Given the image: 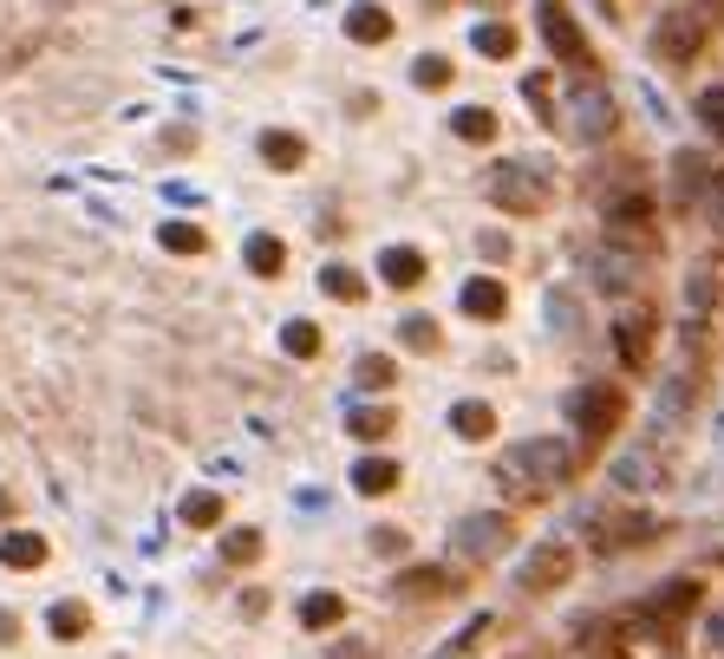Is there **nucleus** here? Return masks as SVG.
<instances>
[{
  "label": "nucleus",
  "instance_id": "nucleus-33",
  "mask_svg": "<svg viewBox=\"0 0 724 659\" xmlns=\"http://www.w3.org/2000/svg\"><path fill=\"white\" fill-rule=\"evenodd\" d=\"M477 53H483V60H509V53H515V26H509V20H483V26H477Z\"/></svg>",
  "mask_w": 724,
  "mask_h": 659
},
{
  "label": "nucleus",
  "instance_id": "nucleus-16",
  "mask_svg": "<svg viewBox=\"0 0 724 659\" xmlns=\"http://www.w3.org/2000/svg\"><path fill=\"white\" fill-rule=\"evenodd\" d=\"M457 307H464L470 320H503V313H509V288L497 281V275H477V281L464 288V300H457Z\"/></svg>",
  "mask_w": 724,
  "mask_h": 659
},
{
  "label": "nucleus",
  "instance_id": "nucleus-14",
  "mask_svg": "<svg viewBox=\"0 0 724 659\" xmlns=\"http://www.w3.org/2000/svg\"><path fill=\"white\" fill-rule=\"evenodd\" d=\"M425 275H432V268H425V255H418V248H398V242H392V248L379 255V281H385V288L412 294V288H425Z\"/></svg>",
  "mask_w": 724,
  "mask_h": 659
},
{
  "label": "nucleus",
  "instance_id": "nucleus-28",
  "mask_svg": "<svg viewBox=\"0 0 724 659\" xmlns=\"http://www.w3.org/2000/svg\"><path fill=\"white\" fill-rule=\"evenodd\" d=\"M248 268H255L262 281H275V275L288 268V248H281V235H255V242H248Z\"/></svg>",
  "mask_w": 724,
  "mask_h": 659
},
{
  "label": "nucleus",
  "instance_id": "nucleus-3",
  "mask_svg": "<svg viewBox=\"0 0 724 659\" xmlns=\"http://www.w3.org/2000/svg\"><path fill=\"white\" fill-rule=\"evenodd\" d=\"M562 125H568V138H581V145H607V138H614V125H620L614 92H607L600 78H581L575 98L562 105Z\"/></svg>",
  "mask_w": 724,
  "mask_h": 659
},
{
  "label": "nucleus",
  "instance_id": "nucleus-35",
  "mask_svg": "<svg viewBox=\"0 0 724 659\" xmlns=\"http://www.w3.org/2000/svg\"><path fill=\"white\" fill-rule=\"evenodd\" d=\"M281 347H288L294 360H320V327L313 320H288L281 327Z\"/></svg>",
  "mask_w": 724,
  "mask_h": 659
},
{
  "label": "nucleus",
  "instance_id": "nucleus-32",
  "mask_svg": "<svg viewBox=\"0 0 724 659\" xmlns=\"http://www.w3.org/2000/svg\"><path fill=\"white\" fill-rule=\"evenodd\" d=\"M222 562H235V568L262 562V529H228L222 535Z\"/></svg>",
  "mask_w": 724,
  "mask_h": 659
},
{
  "label": "nucleus",
  "instance_id": "nucleus-29",
  "mask_svg": "<svg viewBox=\"0 0 724 659\" xmlns=\"http://www.w3.org/2000/svg\"><path fill=\"white\" fill-rule=\"evenodd\" d=\"M157 242H163L170 255H203V248H210V235H203L196 222H163V228H157Z\"/></svg>",
  "mask_w": 724,
  "mask_h": 659
},
{
  "label": "nucleus",
  "instance_id": "nucleus-13",
  "mask_svg": "<svg viewBox=\"0 0 724 659\" xmlns=\"http://www.w3.org/2000/svg\"><path fill=\"white\" fill-rule=\"evenodd\" d=\"M457 568L450 562H432V568H405L398 582H392V594H405V600H437V594H457Z\"/></svg>",
  "mask_w": 724,
  "mask_h": 659
},
{
  "label": "nucleus",
  "instance_id": "nucleus-46",
  "mask_svg": "<svg viewBox=\"0 0 724 659\" xmlns=\"http://www.w3.org/2000/svg\"><path fill=\"white\" fill-rule=\"evenodd\" d=\"M13 640H20V620H13V614H0V647H13Z\"/></svg>",
  "mask_w": 724,
  "mask_h": 659
},
{
  "label": "nucleus",
  "instance_id": "nucleus-19",
  "mask_svg": "<svg viewBox=\"0 0 724 659\" xmlns=\"http://www.w3.org/2000/svg\"><path fill=\"white\" fill-rule=\"evenodd\" d=\"M450 432L470 438V444L497 438V405H483V398H457V405H450Z\"/></svg>",
  "mask_w": 724,
  "mask_h": 659
},
{
  "label": "nucleus",
  "instance_id": "nucleus-6",
  "mask_svg": "<svg viewBox=\"0 0 724 659\" xmlns=\"http://www.w3.org/2000/svg\"><path fill=\"white\" fill-rule=\"evenodd\" d=\"M509 542H515V522L503 510H477V515H457L450 522V549L464 562H497Z\"/></svg>",
  "mask_w": 724,
  "mask_h": 659
},
{
  "label": "nucleus",
  "instance_id": "nucleus-5",
  "mask_svg": "<svg viewBox=\"0 0 724 659\" xmlns=\"http://www.w3.org/2000/svg\"><path fill=\"white\" fill-rule=\"evenodd\" d=\"M600 216H607V242H614V248L647 255L652 242H659V235H652V196L647 190H620V196H607Z\"/></svg>",
  "mask_w": 724,
  "mask_h": 659
},
{
  "label": "nucleus",
  "instance_id": "nucleus-15",
  "mask_svg": "<svg viewBox=\"0 0 724 659\" xmlns=\"http://www.w3.org/2000/svg\"><path fill=\"white\" fill-rule=\"evenodd\" d=\"M614 347H620V360H627L634 372H647L652 366V313H620Z\"/></svg>",
  "mask_w": 724,
  "mask_h": 659
},
{
  "label": "nucleus",
  "instance_id": "nucleus-26",
  "mask_svg": "<svg viewBox=\"0 0 724 659\" xmlns=\"http://www.w3.org/2000/svg\"><path fill=\"white\" fill-rule=\"evenodd\" d=\"M692 600H699V582H666V587H652L647 620H672V614H685Z\"/></svg>",
  "mask_w": 724,
  "mask_h": 659
},
{
  "label": "nucleus",
  "instance_id": "nucleus-9",
  "mask_svg": "<svg viewBox=\"0 0 724 659\" xmlns=\"http://www.w3.org/2000/svg\"><path fill=\"white\" fill-rule=\"evenodd\" d=\"M705 33H712V20H705L699 7H679V13H666V20H659L652 53H659L666 66H692V60H699V46H705Z\"/></svg>",
  "mask_w": 724,
  "mask_h": 659
},
{
  "label": "nucleus",
  "instance_id": "nucleus-4",
  "mask_svg": "<svg viewBox=\"0 0 724 659\" xmlns=\"http://www.w3.org/2000/svg\"><path fill=\"white\" fill-rule=\"evenodd\" d=\"M659 515L652 510H600L587 515V535H594V549L600 555H627V549H647V542H659Z\"/></svg>",
  "mask_w": 724,
  "mask_h": 659
},
{
  "label": "nucleus",
  "instance_id": "nucleus-37",
  "mask_svg": "<svg viewBox=\"0 0 724 659\" xmlns=\"http://www.w3.org/2000/svg\"><path fill=\"white\" fill-rule=\"evenodd\" d=\"M183 522H190V529H216V522H222V497H216V490L183 497Z\"/></svg>",
  "mask_w": 724,
  "mask_h": 659
},
{
  "label": "nucleus",
  "instance_id": "nucleus-42",
  "mask_svg": "<svg viewBox=\"0 0 724 659\" xmlns=\"http://www.w3.org/2000/svg\"><path fill=\"white\" fill-rule=\"evenodd\" d=\"M699 111L712 118V131L724 138V92H705V98H699Z\"/></svg>",
  "mask_w": 724,
  "mask_h": 659
},
{
  "label": "nucleus",
  "instance_id": "nucleus-18",
  "mask_svg": "<svg viewBox=\"0 0 724 659\" xmlns=\"http://www.w3.org/2000/svg\"><path fill=\"white\" fill-rule=\"evenodd\" d=\"M347 40H360V46H385V40H392V13H385L379 0L347 7Z\"/></svg>",
  "mask_w": 724,
  "mask_h": 659
},
{
  "label": "nucleus",
  "instance_id": "nucleus-2",
  "mask_svg": "<svg viewBox=\"0 0 724 659\" xmlns=\"http://www.w3.org/2000/svg\"><path fill=\"white\" fill-rule=\"evenodd\" d=\"M483 190H490V203L509 210V216H542L555 203V170L535 163V157H503Z\"/></svg>",
  "mask_w": 724,
  "mask_h": 659
},
{
  "label": "nucleus",
  "instance_id": "nucleus-48",
  "mask_svg": "<svg viewBox=\"0 0 724 659\" xmlns=\"http://www.w3.org/2000/svg\"><path fill=\"white\" fill-rule=\"evenodd\" d=\"M7 515H13V497H7V490H0V522H7Z\"/></svg>",
  "mask_w": 724,
  "mask_h": 659
},
{
  "label": "nucleus",
  "instance_id": "nucleus-41",
  "mask_svg": "<svg viewBox=\"0 0 724 659\" xmlns=\"http://www.w3.org/2000/svg\"><path fill=\"white\" fill-rule=\"evenodd\" d=\"M477 248H483V262H509V235H497V228H483Z\"/></svg>",
  "mask_w": 724,
  "mask_h": 659
},
{
  "label": "nucleus",
  "instance_id": "nucleus-22",
  "mask_svg": "<svg viewBox=\"0 0 724 659\" xmlns=\"http://www.w3.org/2000/svg\"><path fill=\"white\" fill-rule=\"evenodd\" d=\"M450 131H457L464 145H490V138L503 131V118H497L490 105H464V111H450Z\"/></svg>",
  "mask_w": 724,
  "mask_h": 659
},
{
  "label": "nucleus",
  "instance_id": "nucleus-39",
  "mask_svg": "<svg viewBox=\"0 0 724 659\" xmlns=\"http://www.w3.org/2000/svg\"><path fill=\"white\" fill-rule=\"evenodd\" d=\"M412 78H418V85H425V92H444V85H450V78H457V66H450V60H444V53H425V60H418V66H412Z\"/></svg>",
  "mask_w": 724,
  "mask_h": 659
},
{
  "label": "nucleus",
  "instance_id": "nucleus-17",
  "mask_svg": "<svg viewBox=\"0 0 724 659\" xmlns=\"http://www.w3.org/2000/svg\"><path fill=\"white\" fill-rule=\"evenodd\" d=\"M46 555H53V549H46L40 529H13V535L0 542V568H20V575H26V568H46Z\"/></svg>",
  "mask_w": 724,
  "mask_h": 659
},
{
  "label": "nucleus",
  "instance_id": "nucleus-25",
  "mask_svg": "<svg viewBox=\"0 0 724 659\" xmlns=\"http://www.w3.org/2000/svg\"><path fill=\"white\" fill-rule=\"evenodd\" d=\"M262 163L268 170H300L307 163V145L294 131H262Z\"/></svg>",
  "mask_w": 724,
  "mask_h": 659
},
{
  "label": "nucleus",
  "instance_id": "nucleus-7",
  "mask_svg": "<svg viewBox=\"0 0 724 659\" xmlns=\"http://www.w3.org/2000/svg\"><path fill=\"white\" fill-rule=\"evenodd\" d=\"M535 20H542V40H549V53L562 60V66H575L581 78H594V46H587V33H581V20L562 7V0H535Z\"/></svg>",
  "mask_w": 724,
  "mask_h": 659
},
{
  "label": "nucleus",
  "instance_id": "nucleus-10",
  "mask_svg": "<svg viewBox=\"0 0 724 659\" xmlns=\"http://www.w3.org/2000/svg\"><path fill=\"white\" fill-rule=\"evenodd\" d=\"M568 575H575V549H568V542H542V549L522 562L515 582H522V594H549V587H562Z\"/></svg>",
  "mask_w": 724,
  "mask_h": 659
},
{
  "label": "nucleus",
  "instance_id": "nucleus-1",
  "mask_svg": "<svg viewBox=\"0 0 724 659\" xmlns=\"http://www.w3.org/2000/svg\"><path fill=\"white\" fill-rule=\"evenodd\" d=\"M497 477H503L509 490H522V497H549L555 483L575 477V444L568 438H522V444H509L503 457H497Z\"/></svg>",
  "mask_w": 724,
  "mask_h": 659
},
{
  "label": "nucleus",
  "instance_id": "nucleus-31",
  "mask_svg": "<svg viewBox=\"0 0 724 659\" xmlns=\"http://www.w3.org/2000/svg\"><path fill=\"white\" fill-rule=\"evenodd\" d=\"M398 347H405V353H437V320H432V313L398 320Z\"/></svg>",
  "mask_w": 724,
  "mask_h": 659
},
{
  "label": "nucleus",
  "instance_id": "nucleus-40",
  "mask_svg": "<svg viewBox=\"0 0 724 659\" xmlns=\"http://www.w3.org/2000/svg\"><path fill=\"white\" fill-rule=\"evenodd\" d=\"M405 549H412V535H405V529H392V522H379V529H372V555H385V562H392V555H405Z\"/></svg>",
  "mask_w": 724,
  "mask_h": 659
},
{
  "label": "nucleus",
  "instance_id": "nucleus-30",
  "mask_svg": "<svg viewBox=\"0 0 724 659\" xmlns=\"http://www.w3.org/2000/svg\"><path fill=\"white\" fill-rule=\"evenodd\" d=\"M522 92H529V105H535V118H542V125L555 131V125H562V98H555V85H549V73H529V85H522Z\"/></svg>",
  "mask_w": 724,
  "mask_h": 659
},
{
  "label": "nucleus",
  "instance_id": "nucleus-38",
  "mask_svg": "<svg viewBox=\"0 0 724 659\" xmlns=\"http://www.w3.org/2000/svg\"><path fill=\"white\" fill-rule=\"evenodd\" d=\"M46 627H53V640H78V634H85V627H92V614H85V607H78V600H60V607H53V620H46Z\"/></svg>",
  "mask_w": 724,
  "mask_h": 659
},
{
  "label": "nucleus",
  "instance_id": "nucleus-34",
  "mask_svg": "<svg viewBox=\"0 0 724 659\" xmlns=\"http://www.w3.org/2000/svg\"><path fill=\"white\" fill-rule=\"evenodd\" d=\"M353 379H360L365 392H385V385H398V360H385V353H365L360 366H353Z\"/></svg>",
  "mask_w": 724,
  "mask_h": 659
},
{
  "label": "nucleus",
  "instance_id": "nucleus-45",
  "mask_svg": "<svg viewBox=\"0 0 724 659\" xmlns=\"http://www.w3.org/2000/svg\"><path fill=\"white\" fill-rule=\"evenodd\" d=\"M163 150H196V131H163Z\"/></svg>",
  "mask_w": 724,
  "mask_h": 659
},
{
  "label": "nucleus",
  "instance_id": "nucleus-8",
  "mask_svg": "<svg viewBox=\"0 0 724 659\" xmlns=\"http://www.w3.org/2000/svg\"><path fill=\"white\" fill-rule=\"evenodd\" d=\"M620 412H627V398H620V385H581L575 398H568V418H575V438L594 450V444L614 438V425H620Z\"/></svg>",
  "mask_w": 724,
  "mask_h": 659
},
{
  "label": "nucleus",
  "instance_id": "nucleus-24",
  "mask_svg": "<svg viewBox=\"0 0 724 659\" xmlns=\"http://www.w3.org/2000/svg\"><path fill=\"white\" fill-rule=\"evenodd\" d=\"M347 432L365 438V444H379V438L398 432V412H392V405H353V412H347Z\"/></svg>",
  "mask_w": 724,
  "mask_h": 659
},
{
  "label": "nucleus",
  "instance_id": "nucleus-43",
  "mask_svg": "<svg viewBox=\"0 0 724 659\" xmlns=\"http://www.w3.org/2000/svg\"><path fill=\"white\" fill-rule=\"evenodd\" d=\"M705 647H718V653H724V607L705 614Z\"/></svg>",
  "mask_w": 724,
  "mask_h": 659
},
{
  "label": "nucleus",
  "instance_id": "nucleus-44",
  "mask_svg": "<svg viewBox=\"0 0 724 659\" xmlns=\"http://www.w3.org/2000/svg\"><path fill=\"white\" fill-rule=\"evenodd\" d=\"M705 300H718V288H712V275L699 268V275H692V307H705Z\"/></svg>",
  "mask_w": 724,
  "mask_h": 659
},
{
  "label": "nucleus",
  "instance_id": "nucleus-11",
  "mask_svg": "<svg viewBox=\"0 0 724 659\" xmlns=\"http://www.w3.org/2000/svg\"><path fill=\"white\" fill-rule=\"evenodd\" d=\"M679 177H685V190L699 196V210L712 216V228H724V170H712L705 157L685 150V157H679Z\"/></svg>",
  "mask_w": 724,
  "mask_h": 659
},
{
  "label": "nucleus",
  "instance_id": "nucleus-20",
  "mask_svg": "<svg viewBox=\"0 0 724 659\" xmlns=\"http://www.w3.org/2000/svg\"><path fill=\"white\" fill-rule=\"evenodd\" d=\"M607 477H614L620 490H659V483H666V470H659V457H652V450H627Z\"/></svg>",
  "mask_w": 724,
  "mask_h": 659
},
{
  "label": "nucleus",
  "instance_id": "nucleus-12",
  "mask_svg": "<svg viewBox=\"0 0 724 659\" xmlns=\"http://www.w3.org/2000/svg\"><path fill=\"white\" fill-rule=\"evenodd\" d=\"M640 275H647V255H634V248H614V242H607V248L594 255V288L627 294L634 281H640Z\"/></svg>",
  "mask_w": 724,
  "mask_h": 659
},
{
  "label": "nucleus",
  "instance_id": "nucleus-27",
  "mask_svg": "<svg viewBox=\"0 0 724 659\" xmlns=\"http://www.w3.org/2000/svg\"><path fill=\"white\" fill-rule=\"evenodd\" d=\"M320 288L333 294L340 307H360V300H365V275H360V268H347V262H333V268L320 275Z\"/></svg>",
  "mask_w": 724,
  "mask_h": 659
},
{
  "label": "nucleus",
  "instance_id": "nucleus-21",
  "mask_svg": "<svg viewBox=\"0 0 724 659\" xmlns=\"http://www.w3.org/2000/svg\"><path fill=\"white\" fill-rule=\"evenodd\" d=\"M398 483H405V470H398L392 457H365L360 470H353V490H360V497H392Z\"/></svg>",
  "mask_w": 724,
  "mask_h": 659
},
{
  "label": "nucleus",
  "instance_id": "nucleus-47",
  "mask_svg": "<svg viewBox=\"0 0 724 659\" xmlns=\"http://www.w3.org/2000/svg\"><path fill=\"white\" fill-rule=\"evenodd\" d=\"M327 659H365V653H360V647H333Z\"/></svg>",
  "mask_w": 724,
  "mask_h": 659
},
{
  "label": "nucleus",
  "instance_id": "nucleus-23",
  "mask_svg": "<svg viewBox=\"0 0 724 659\" xmlns=\"http://www.w3.org/2000/svg\"><path fill=\"white\" fill-rule=\"evenodd\" d=\"M340 620H347V594H327V587H320V594L300 600V627H307V634H327V627H340Z\"/></svg>",
  "mask_w": 724,
  "mask_h": 659
},
{
  "label": "nucleus",
  "instance_id": "nucleus-36",
  "mask_svg": "<svg viewBox=\"0 0 724 659\" xmlns=\"http://www.w3.org/2000/svg\"><path fill=\"white\" fill-rule=\"evenodd\" d=\"M549 327H562L568 340H581V300L568 288H555L549 294Z\"/></svg>",
  "mask_w": 724,
  "mask_h": 659
}]
</instances>
